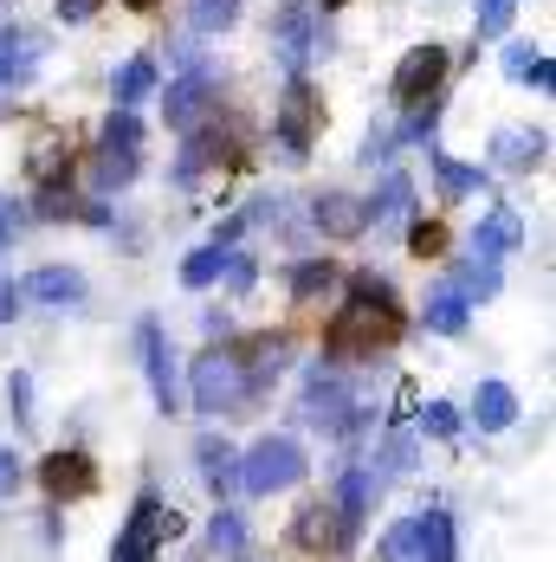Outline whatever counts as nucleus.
I'll use <instances>...</instances> for the list:
<instances>
[{
	"mask_svg": "<svg viewBox=\"0 0 556 562\" xmlns=\"http://www.w3.org/2000/svg\"><path fill=\"white\" fill-rule=\"evenodd\" d=\"M401 337V304L376 272H349V297L324 324V356L331 362H376Z\"/></svg>",
	"mask_w": 556,
	"mask_h": 562,
	"instance_id": "1",
	"label": "nucleus"
},
{
	"mask_svg": "<svg viewBox=\"0 0 556 562\" xmlns=\"http://www.w3.org/2000/svg\"><path fill=\"white\" fill-rule=\"evenodd\" d=\"M304 472H311L304 447H298L291 434H266V440H253V447L240 452V465H233V492H246V498H273V492H291Z\"/></svg>",
	"mask_w": 556,
	"mask_h": 562,
	"instance_id": "2",
	"label": "nucleus"
},
{
	"mask_svg": "<svg viewBox=\"0 0 556 562\" xmlns=\"http://www.w3.org/2000/svg\"><path fill=\"white\" fill-rule=\"evenodd\" d=\"M389 562H453L459 557V537H453V517L446 510H414V517H401L382 530V543H376Z\"/></svg>",
	"mask_w": 556,
	"mask_h": 562,
	"instance_id": "3",
	"label": "nucleus"
},
{
	"mask_svg": "<svg viewBox=\"0 0 556 562\" xmlns=\"http://www.w3.org/2000/svg\"><path fill=\"white\" fill-rule=\"evenodd\" d=\"M259 394L246 382V369H240V349L233 342H214L201 362H194V407L201 414H240V407H253Z\"/></svg>",
	"mask_w": 556,
	"mask_h": 562,
	"instance_id": "4",
	"label": "nucleus"
},
{
	"mask_svg": "<svg viewBox=\"0 0 556 562\" xmlns=\"http://www.w3.org/2000/svg\"><path fill=\"white\" fill-rule=\"evenodd\" d=\"M273 130H278V143H285V156H311V143H318V130H324V91H318L304 71L285 78Z\"/></svg>",
	"mask_w": 556,
	"mask_h": 562,
	"instance_id": "5",
	"label": "nucleus"
},
{
	"mask_svg": "<svg viewBox=\"0 0 556 562\" xmlns=\"http://www.w3.org/2000/svg\"><path fill=\"white\" fill-rule=\"evenodd\" d=\"M181 537V517H175V505H163V498H136L130 505V524L116 530V543H111V562H149L163 543H175Z\"/></svg>",
	"mask_w": 556,
	"mask_h": 562,
	"instance_id": "6",
	"label": "nucleus"
},
{
	"mask_svg": "<svg viewBox=\"0 0 556 562\" xmlns=\"http://www.w3.org/2000/svg\"><path fill=\"white\" fill-rule=\"evenodd\" d=\"M349 407H356V394H349V382H343V362H331V356H324V362L304 375L298 420H304V427H318V434H343Z\"/></svg>",
	"mask_w": 556,
	"mask_h": 562,
	"instance_id": "7",
	"label": "nucleus"
},
{
	"mask_svg": "<svg viewBox=\"0 0 556 562\" xmlns=\"http://www.w3.org/2000/svg\"><path fill=\"white\" fill-rule=\"evenodd\" d=\"M214 98H221V71L214 65H181V78L163 91V116H168V130H194L201 116L214 111Z\"/></svg>",
	"mask_w": 556,
	"mask_h": 562,
	"instance_id": "8",
	"label": "nucleus"
},
{
	"mask_svg": "<svg viewBox=\"0 0 556 562\" xmlns=\"http://www.w3.org/2000/svg\"><path fill=\"white\" fill-rule=\"evenodd\" d=\"M446 71H453V53L446 46H414V53H401V65H394V78H389V91H394V104H414V98H434L446 85Z\"/></svg>",
	"mask_w": 556,
	"mask_h": 562,
	"instance_id": "9",
	"label": "nucleus"
},
{
	"mask_svg": "<svg viewBox=\"0 0 556 562\" xmlns=\"http://www.w3.org/2000/svg\"><path fill=\"white\" fill-rule=\"evenodd\" d=\"M356 537L363 530H349L331 498H311V505L291 517V550H356Z\"/></svg>",
	"mask_w": 556,
	"mask_h": 562,
	"instance_id": "10",
	"label": "nucleus"
},
{
	"mask_svg": "<svg viewBox=\"0 0 556 562\" xmlns=\"http://www.w3.org/2000/svg\"><path fill=\"white\" fill-rule=\"evenodd\" d=\"M40 479H46V492H53L58 505H78V498L98 492V459L78 452V447H58L40 459Z\"/></svg>",
	"mask_w": 556,
	"mask_h": 562,
	"instance_id": "11",
	"label": "nucleus"
},
{
	"mask_svg": "<svg viewBox=\"0 0 556 562\" xmlns=\"http://www.w3.org/2000/svg\"><path fill=\"white\" fill-rule=\"evenodd\" d=\"M136 349H143V369H149V394H156V407L175 414L181 407V375H175V342H168L163 324H143L136 330Z\"/></svg>",
	"mask_w": 556,
	"mask_h": 562,
	"instance_id": "12",
	"label": "nucleus"
},
{
	"mask_svg": "<svg viewBox=\"0 0 556 562\" xmlns=\"http://www.w3.org/2000/svg\"><path fill=\"white\" fill-rule=\"evenodd\" d=\"M311 46H318V13H311V7H278V20H273V58L285 65V78L311 65Z\"/></svg>",
	"mask_w": 556,
	"mask_h": 562,
	"instance_id": "13",
	"label": "nucleus"
},
{
	"mask_svg": "<svg viewBox=\"0 0 556 562\" xmlns=\"http://www.w3.org/2000/svg\"><path fill=\"white\" fill-rule=\"evenodd\" d=\"M382 485H389V479H382V465H376V459H356V465H343V472H336V498H331V505L343 510V524H349V530H363V517H369V505L382 498Z\"/></svg>",
	"mask_w": 556,
	"mask_h": 562,
	"instance_id": "14",
	"label": "nucleus"
},
{
	"mask_svg": "<svg viewBox=\"0 0 556 562\" xmlns=\"http://www.w3.org/2000/svg\"><path fill=\"white\" fill-rule=\"evenodd\" d=\"M544 156H551V136H544L537 123H504L499 136H492V162L511 169V175L544 169Z\"/></svg>",
	"mask_w": 556,
	"mask_h": 562,
	"instance_id": "15",
	"label": "nucleus"
},
{
	"mask_svg": "<svg viewBox=\"0 0 556 562\" xmlns=\"http://www.w3.org/2000/svg\"><path fill=\"white\" fill-rule=\"evenodd\" d=\"M311 226H318L324 239H356V233H369V207H363L356 194L331 188V194H318V201H311Z\"/></svg>",
	"mask_w": 556,
	"mask_h": 562,
	"instance_id": "16",
	"label": "nucleus"
},
{
	"mask_svg": "<svg viewBox=\"0 0 556 562\" xmlns=\"http://www.w3.org/2000/svg\"><path fill=\"white\" fill-rule=\"evenodd\" d=\"M233 349H240V369H246L253 394H266L285 375V362H291V337H246V342H233Z\"/></svg>",
	"mask_w": 556,
	"mask_h": 562,
	"instance_id": "17",
	"label": "nucleus"
},
{
	"mask_svg": "<svg viewBox=\"0 0 556 562\" xmlns=\"http://www.w3.org/2000/svg\"><path fill=\"white\" fill-rule=\"evenodd\" d=\"M40 53H46V46H40L33 33H20L13 20H0V91H7V85H26V78L40 71Z\"/></svg>",
	"mask_w": 556,
	"mask_h": 562,
	"instance_id": "18",
	"label": "nucleus"
},
{
	"mask_svg": "<svg viewBox=\"0 0 556 562\" xmlns=\"http://www.w3.org/2000/svg\"><path fill=\"white\" fill-rule=\"evenodd\" d=\"M518 246H524V214L518 207H486L479 226H472V252L499 259V252H518Z\"/></svg>",
	"mask_w": 556,
	"mask_h": 562,
	"instance_id": "19",
	"label": "nucleus"
},
{
	"mask_svg": "<svg viewBox=\"0 0 556 562\" xmlns=\"http://www.w3.org/2000/svg\"><path fill=\"white\" fill-rule=\"evenodd\" d=\"M85 162H91V169H85V181H91L98 194L130 188V181H136V169H143V162H136V149H123V143H104V149H98V156H85Z\"/></svg>",
	"mask_w": 556,
	"mask_h": 562,
	"instance_id": "20",
	"label": "nucleus"
},
{
	"mask_svg": "<svg viewBox=\"0 0 556 562\" xmlns=\"http://www.w3.org/2000/svg\"><path fill=\"white\" fill-rule=\"evenodd\" d=\"M194 465H201V485H208L214 498H226V492H233V465H240V452L226 447L221 434H201V440H194Z\"/></svg>",
	"mask_w": 556,
	"mask_h": 562,
	"instance_id": "21",
	"label": "nucleus"
},
{
	"mask_svg": "<svg viewBox=\"0 0 556 562\" xmlns=\"http://www.w3.org/2000/svg\"><path fill=\"white\" fill-rule=\"evenodd\" d=\"M363 207H369V226H376V233L408 226V214H414V188H408V175H389V181H382V194H376V201H363Z\"/></svg>",
	"mask_w": 556,
	"mask_h": 562,
	"instance_id": "22",
	"label": "nucleus"
},
{
	"mask_svg": "<svg viewBox=\"0 0 556 562\" xmlns=\"http://www.w3.org/2000/svg\"><path fill=\"white\" fill-rule=\"evenodd\" d=\"M504 78H511V85H537V91H556V65L537 53L531 40H511V46H504Z\"/></svg>",
	"mask_w": 556,
	"mask_h": 562,
	"instance_id": "23",
	"label": "nucleus"
},
{
	"mask_svg": "<svg viewBox=\"0 0 556 562\" xmlns=\"http://www.w3.org/2000/svg\"><path fill=\"white\" fill-rule=\"evenodd\" d=\"M472 420H479V434H504V427L518 420V394L504 389V382H479V394H472Z\"/></svg>",
	"mask_w": 556,
	"mask_h": 562,
	"instance_id": "24",
	"label": "nucleus"
},
{
	"mask_svg": "<svg viewBox=\"0 0 556 562\" xmlns=\"http://www.w3.org/2000/svg\"><path fill=\"white\" fill-rule=\"evenodd\" d=\"M20 291H26V297H40V304H78V297H85V279H78L71 266H40Z\"/></svg>",
	"mask_w": 556,
	"mask_h": 562,
	"instance_id": "25",
	"label": "nucleus"
},
{
	"mask_svg": "<svg viewBox=\"0 0 556 562\" xmlns=\"http://www.w3.org/2000/svg\"><path fill=\"white\" fill-rule=\"evenodd\" d=\"M466 324H472V297H466V291L446 284V291L427 297V330H434V337H459Z\"/></svg>",
	"mask_w": 556,
	"mask_h": 562,
	"instance_id": "26",
	"label": "nucleus"
},
{
	"mask_svg": "<svg viewBox=\"0 0 556 562\" xmlns=\"http://www.w3.org/2000/svg\"><path fill=\"white\" fill-rule=\"evenodd\" d=\"M427 162H434V181H441L446 201H466V194L486 188V169H472V162H459V156H446V149H434Z\"/></svg>",
	"mask_w": 556,
	"mask_h": 562,
	"instance_id": "27",
	"label": "nucleus"
},
{
	"mask_svg": "<svg viewBox=\"0 0 556 562\" xmlns=\"http://www.w3.org/2000/svg\"><path fill=\"white\" fill-rule=\"evenodd\" d=\"M208 550H214V557H246V550H253V530H246V517H240V510H214V517H208Z\"/></svg>",
	"mask_w": 556,
	"mask_h": 562,
	"instance_id": "28",
	"label": "nucleus"
},
{
	"mask_svg": "<svg viewBox=\"0 0 556 562\" xmlns=\"http://www.w3.org/2000/svg\"><path fill=\"white\" fill-rule=\"evenodd\" d=\"M149 91H156V58H130L111 78V104H130V111H136Z\"/></svg>",
	"mask_w": 556,
	"mask_h": 562,
	"instance_id": "29",
	"label": "nucleus"
},
{
	"mask_svg": "<svg viewBox=\"0 0 556 562\" xmlns=\"http://www.w3.org/2000/svg\"><path fill=\"white\" fill-rule=\"evenodd\" d=\"M26 169H33V188L65 175V130H53V123H46V130L33 136V162H26Z\"/></svg>",
	"mask_w": 556,
	"mask_h": 562,
	"instance_id": "30",
	"label": "nucleus"
},
{
	"mask_svg": "<svg viewBox=\"0 0 556 562\" xmlns=\"http://www.w3.org/2000/svg\"><path fill=\"white\" fill-rule=\"evenodd\" d=\"M221 272H226V246L221 239H214V246H194V252L181 259V284H188V291H208Z\"/></svg>",
	"mask_w": 556,
	"mask_h": 562,
	"instance_id": "31",
	"label": "nucleus"
},
{
	"mask_svg": "<svg viewBox=\"0 0 556 562\" xmlns=\"http://www.w3.org/2000/svg\"><path fill=\"white\" fill-rule=\"evenodd\" d=\"M331 284H336V266H331V259H298V266H291V297H298V304L324 297Z\"/></svg>",
	"mask_w": 556,
	"mask_h": 562,
	"instance_id": "32",
	"label": "nucleus"
},
{
	"mask_svg": "<svg viewBox=\"0 0 556 562\" xmlns=\"http://www.w3.org/2000/svg\"><path fill=\"white\" fill-rule=\"evenodd\" d=\"M453 291H466V297H499V259L472 252V259L459 266V279H453Z\"/></svg>",
	"mask_w": 556,
	"mask_h": 562,
	"instance_id": "33",
	"label": "nucleus"
},
{
	"mask_svg": "<svg viewBox=\"0 0 556 562\" xmlns=\"http://www.w3.org/2000/svg\"><path fill=\"white\" fill-rule=\"evenodd\" d=\"M240 20V0H188V26L194 33H226Z\"/></svg>",
	"mask_w": 556,
	"mask_h": 562,
	"instance_id": "34",
	"label": "nucleus"
},
{
	"mask_svg": "<svg viewBox=\"0 0 556 562\" xmlns=\"http://www.w3.org/2000/svg\"><path fill=\"white\" fill-rule=\"evenodd\" d=\"M434 130H441V91L434 98H414V116L394 130V143H427Z\"/></svg>",
	"mask_w": 556,
	"mask_h": 562,
	"instance_id": "35",
	"label": "nucleus"
},
{
	"mask_svg": "<svg viewBox=\"0 0 556 562\" xmlns=\"http://www.w3.org/2000/svg\"><path fill=\"white\" fill-rule=\"evenodd\" d=\"M511 13H518V0H472V33L499 40L504 26H511Z\"/></svg>",
	"mask_w": 556,
	"mask_h": 562,
	"instance_id": "36",
	"label": "nucleus"
},
{
	"mask_svg": "<svg viewBox=\"0 0 556 562\" xmlns=\"http://www.w3.org/2000/svg\"><path fill=\"white\" fill-rule=\"evenodd\" d=\"M408 252H414V259H441L446 252V226L441 221H414V214H408Z\"/></svg>",
	"mask_w": 556,
	"mask_h": 562,
	"instance_id": "37",
	"label": "nucleus"
},
{
	"mask_svg": "<svg viewBox=\"0 0 556 562\" xmlns=\"http://www.w3.org/2000/svg\"><path fill=\"white\" fill-rule=\"evenodd\" d=\"M414 420H421V434H434V440H453V434H459V407H453V401H427Z\"/></svg>",
	"mask_w": 556,
	"mask_h": 562,
	"instance_id": "38",
	"label": "nucleus"
},
{
	"mask_svg": "<svg viewBox=\"0 0 556 562\" xmlns=\"http://www.w3.org/2000/svg\"><path fill=\"white\" fill-rule=\"evenodd\" d=\"M33 207L46 214V221H78V201L58 188V181H40V194H33Z\"/></svg>",
	"mask_w": 556,
	"mask_h": 562,
	"instance_id": "39",
	"label": "nucleus"
},
{
	"mask_svg": "<svg viewBox=\"0 0 556 562\" xmlns=\"http://www.w3.org/2000/svg\"><path fill=\"white\" fill-rule=\"evenodd\" d=\"M104 143H123V149H136V143H143V123H136L130 104H116V111L104 116Z\"/></svg>",
	"mask_w": 556,
	"mask_h": 562,
	"instance_id": "40",
	"label": "nucleus"
},
{
	"mask_svg": "<svg viewBox=\"0 0 556 562\" xmlns=\"http://www.w3.org/2000/svg\"><path fill=\"white\" fill-rule=\"evenodd\" d=\"M233 291H253L259 284V259H246V252H226V272H221Z\"/></svg>",
	"mask_w": 556,
	"mask_h": 562,
	"instance_id": "41",
	"label": "nucleus"
},
{
	"mask_svg": "<svg viewBox=\"0 0 556 562\" xmlns=\"http://www.w3.org/2000/svg\"><path fill=\"white\" fill-rule=\"evenodd\" d=\"M20 221H26V207H20V201H7V194H0V252H7V246H13V233H20Z\"/></svg>",
	"mask_w": 556,
	"mask_h": 562,
	"instance_id": "42",
	"label": "nucleus"
},
{
	"mask_svg": "<svg viewBox=\"0 0 556 562\" xmlns=\"http://www.w3.org/2000/svg\"><path fill=\"white\" fill-rule=\"evenodd\" d=\"M394 156V130H369V143H363V162L376 169V162H389Z\"/></svg>",
	"mask_w": 556,
	"mask_h": 562,
	"instance_id": "43",
	"label": "nucleus"
},
{
	"mask_svg": "<svg viewBox=\"0 0 556 562\" xmlns=\"http://www.w3.org/2000/svg\"><path fill=\"white\" fill-rule=\"evenodd\" d=\"M20 472H26V465H20V452H13V447H0V498H13Z\"/></svg>",
	"mask_w": 556,
	"mask_h": 562,
	"instance_id": "44",
	"label": "nucleus"
},
{
	"mask_svg": "<svg viewBox=\"0 0 556 562\" xmlns=\"http://www.w3.org/2000/svg\"><path fill=\"white\" fill-rule=\"evenodd\" d=\"M7 401H13V414H20V427H26V407H33V382L13 369V382H7Z\"/></svg>",
	"mask_w": 556,
	"mask_h": 562,
	"instance_id": "45",
	"label": "nucleus"
},
{
	"mask_svg": "<svg viewBox=\"0 0 556 562\" xmlns=\"http://www.w3.org/2000/svg\"><path fill=\"white\" fill-rule=\"evenodd\" d=\"M98 7H104V0H58V13H65V20H91Z\"/></svg>",
	"mask_w": 556,
	"mask_h": 562,
	"instance_id": "46",
	"label": "nucleus"
},
{
	"mask_svg": "<svg viewBox=\"0 0 556 562\" xmlns=\"http://www.w3.org/2000/svg\"><path fill=\"white\" fill-rule=\"evenodd\" d=\"M13 311H20V291L0 279V324H13Z\"/></svg>",
	"mask_w": 556,
	"mask_h": 562,
	"instance_id": "47",
	"label": "nucleus"
},
{
	"mask_svg": "<svg viewBox=\"0 0 556 562\" xmlns=\"http://www.w3.org/2000/svg\"><path fill=\"white\" fill-rule=\"evenodd\" d=\"M123 7H136V13H149V7H156V0H123Z\"/></svg>",
	"mask_w": 556,
	"mask_h": 562,
	"instance_id": "48",
	"label": "nucleus"
},
{
	"mask_svg": "<svg viewBox=\"0 0 556 562\" xmlns=\"http://www.w3.org/2000/svg\"><path fill=\"white\" fill-rule=\"evenodd\" d=\"M318 7H324V13H336V7H349V0H318Z\"/></svg>",
	"mask_w": 556,
	"mask_h": 562,
	"instance_id": "49",
	"label": "nucleus"
},
{
	"mask_svg": "<svg viewBox=\"0 0 556 562\" xmlns=\"http://www.w3.org/2000/svg\"><path fill=\"white\" fill-rule=\"evenodd\" d=\"M0 116H7V98H0Z\"/></svg>",
	"mask_w": 556,
	"mask_h": 562,
	"instance_id": "50",
	"label": "nucleus"
}]
</instances>
